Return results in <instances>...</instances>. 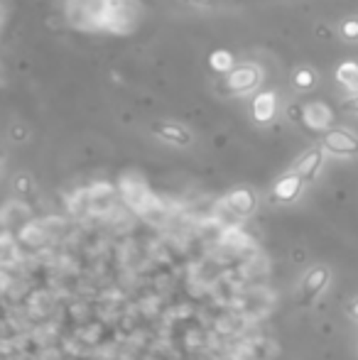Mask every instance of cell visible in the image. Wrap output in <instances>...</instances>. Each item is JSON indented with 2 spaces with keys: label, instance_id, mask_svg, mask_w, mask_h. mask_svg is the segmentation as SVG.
Listing matches in <instances>:
<instances>
[{
  "label": "cell",
  "instance_id": "cell-1",
  "mask_svg": "<svg viewBox=\"0 0 358 360\" xmlns=\"http://www.w3.org/2000/svg\"><path fill=\"white\" fill-rule=\"evenodd\" d=\"M260 81H263V71L255 64H241L226 74V91L229 94H248V91L258 89Z\"/></svg>",
  "mask_w": 358,
  "mask_h": 360
},
{
  "label": "cell",
  "instance_id": "cell-2",
  "mask_svg": "<svg viewBox=\"0 0 358 360\" xmlns=\"http://www.w3.org/2000/svg\"><path fill=\"white\" fill-rule=\"evenodd\" d=\"M322 147L332 155H339V157H353L358 155V140L351 135L348 130H327L322 137Z\"/></svg>",
  "mask_w": 358,
  "mask_h": 360
},
{
  "label": "cell",
  "instance_id": "cell-3",
  "mask_svg": "<svg viewBox=\"0 0 358 360\" xmlns=\"http://www.w3.org/2000/svg\"><path fill=\"white\" fill-rule=\"evenodd\" d=\"M152 132H155L160 140L170 142V145H177V147H187L192 145V132L187 130L184 126L179 123H170V120H162V123H155L152 126Z\"/></svg>",
  "mask_w": 358,
  "mask_h": 360
},
{
  "label": "cell",
  "instance_id": "cell-4",
  "mask_svg": "<svg viewBox=\"0 0 358 360\" xmlns=\"http://www.w3.org/2000/svg\"><path fill=\"white\" fill-rule=\"evenodd\" d=\"M302 120H304L311 130H329V126L334 123V113L327 103L314 101V103H307L302 108Z\"/></svg>",
  "mask_w": 358,
  "mask_h": 360
},
{
  "label": "cell",
  "instance_id": "cell-5",
  "mask_svg": "<svg viewBox=\"0 0 358 360\" xmlns=\"http://www.w3.org/2000/svg\"><path fill=\"white\" fill-rule=\"evenodd\" d=\"M302 184H304V179H302L297 172L285 174V177L277 179L275 187H272V198H275V201H282V204H290V201H295V198L300 196Z\"/></svg>",
  "mask_w": 358,
  "mask_h": 360
},
{
  "label": "cell",
  "instance_id": "cell-6",
  "mask_svg": "<svg viewBox=\"0 0 358 360\" xmlns=\"http://www.w3.org/2000/svg\"><path fill=\"white\" fill-rule=\"evenodd\" d=\"M250 110H253V118L258 123H270L277 113V94L275 91H260L253 98Z\"/></svg>",
  "mask_w": 358,
  "mask_h": 360
},
{
  "label": "cell",
  "instance_id": "cell-7",
  "mask_svg": "<svg viewBox=\"0 0 358 360\" xmlns=\"http://www.w3.org/2000/svg\"><path fill=\"white\" fill-rule=\"evenodd\" d=\"M255 194L250 189H236L226 196V206H229L231 214L236 216H250L255 211Z\"/></svg>",
  "mask_w": 358,
  "mask_h": 360
},
{
  "label": "cell",
  "instance_id": "cell-8",
  "mask_svg": "<svg viewBox=\"0 0 358 360\" xmlns=\"http://www.w3.org/2000/svg\"><path fill=\"white\" fill-rule=\"evenodd\" d=\"M322 162H324V152L314 147V150H307L304 155L297 160V164L292 172H297L304 182H309V179L317 177V172L322 169Z\"/></svg>",
  "mask_w": 358,
  "mask_h": 360
},
{
  "label": "cell",
  "instance_id": "cell-9",
  "mask_svg": "<svg viewBox=\"0 0 358 360\" xmlns=\"http://www.w3.org/2000/svg\"><path fill=\"white\" fill-rule=\"evenodd\" d=\"M327 282H329L327 267H322V265L311 267V270L307 272L304 282H302V294H304V299H314L324 287H327Z\"/></svg>",
  "mask_w": 358,
  "mask_h": 360
},
{
  "label": "cell",
  "instance_id": "cell-10",
  "mask_svg": "<svg viewBox=\"0 0 358 360\" xmlns=\"http://www.w3.org/2000/svg\"><path fill=\"white\" fill-rule=\"evenodd\" d=\"M336 81L348 91L351 96L358 94V64L356 62H343L336 69Z\"/></svg>",
  "mask_w": 358,
  "mask_h": 360
},
{
  "label": "cell",
  "instance_id": "cell-11",
  "mask_svg": "<svg viewBox=\"0 0 358 360\" xmlns=\"http://www.w3.org/2000/svg\"><path fill=\"white\" fill-rule=\"evenodd\" d=\"M209 64H211L213 71L229 74L231 69H234V54H231L229 49H216V52H211V57H209Z\"/></svg>",
  "mask_w": 358,
  "mask_h": 360
},
{
  "label": "cell",
  "instance_id": "cell-12",
  "mask_svg": "<svg viewBox=\"0 0 358 360\" xmlns=\"http://www.w3.org/2000/svg\"><path fill=\"white\" fill-rule=\"evenodd\" d=\"M314 81H317V76H314L311 69H300V71L295 74V86L297 89H311Z\"/></svg>",
  "mask_w": 358,
  "mask_h": 360
},
{
  "label": "cell",
  "instance_id": "cell-13",
  "mask_svg": "<svg viewBox=\"0 0 358 360\" xmlns=\"http://www.w3.org/2000/svg\"><path fill=\"white\" fill-rule=\"evenodd\" d=\"M341 35L343 40H348V42H356L358 40V20H346L341 25Z\"/></svg>",
  "mask_w": 358,
  "mask_h": 360
},
{
  "label": "cell",
  "instance_id": "cell-14",
  "mask_svg": "<svg viewBox=\"0 0 358 360\" xmlns=\"http://www.w3.org/2000/svg\"><path fill=\"white\" fill-rule=\"evenodd\" d=\"M348 309H351V316L358 318V299H356V302H351V307H348Z\"/></svg>",
  "mask_w": 358,
  "mask_h": 360
},
{
  "label": "cell",
  "instance_id": "cell-15",
  "mask_svg": "<svg viewBox=\"0 0 358 360\" xmlns=\"http://www.w3.org/2000/svg\"><path fill=\"white\" fill-rule=\"evenodd\" d=\"M353 108H356V110H358V94H356V96H353Z\"/></svg>",
  "mask_w": 358,
  "mask_h": 360
}]
</instances>
